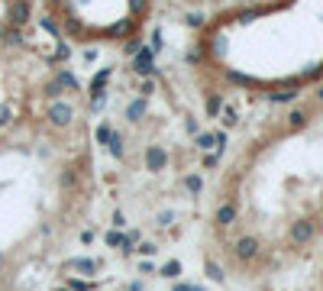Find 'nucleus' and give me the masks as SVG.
Returning a JSON list of instances; mask_svg holds the SVG:
<instances>
[{
    "label": "nucleus",
    "mask_w": 323,
    "mask_h": 291,
    "mask_svg": "<svg viewBox=\"0 0 323 291\" xmlns=\"http://www.w3.org/2000/svg\"><path fill=\"white\" fill-rule=\"evenodd\" d=\"M113 227H117V230H123V227H126V220H123V214H113Z\"/></svg>",
    "instance_id": "nucleus-13"
},
{
    "label": "nucleus",
    "mask_w": 323,
    "mask_h": 291,
    "mask_svg": "<svg viewBox=\"0 0 323 291\" xmlns=\"http://www.w3.org/2000/svg\"><path fill=\"white\" fill-rule=\"evenodd\" d=\"M207 275H210L213 281H223V272H220V266H217V262H207Z\"/></svg>",
    "instance_id": "nucleus-9"
},
{
    "label": "nucleus",
    "mask_w": 323,
    "mask_h": 291,
    "mask_svg": "<svg viewBox=\"0 0 323 291\" xmlns=\"http://www.w3.org/2000/svg\"><path fill=\"white\" fill-rule=\"evenodd\" d=\"M213 143H217V136H210V133H204V136H197V146H200V149H210Z\"/></svg>",
    "instance_id": "nucleus-11"
},
{
    "label": "nucleus",
    "mask_w": 323,
    "mask_h": 291,
    "mask_svg": "<svg viewBox=\"0 0 323 291\" xmlns=\"http://www.w3.org/2000/svg\"><path fill=\"white\" fill-rule=\"evenodd\" d=\"M220 107H223L220 97H210V101H207V113H210V117H213V113H220Z\"/></svg>",
    "instance_id": "nucleus-10"
},
{
    "label": "nucleus",
    "mask_w": 323,
    "mask_h": 291,
    "mask_svg": "<svg viewBox=\"0 0 323 291\" xmlns=\"http://www.w3.org/2000/svg\"><path fill=\"white\" fill-rule=\"evenodd\" d=\"M185 188H188L191 194H197V191H200V178H197V175H188V178H185Z\"/></svg>",
    "instance_id": "nucleus-8"
},
{
    "label": "nucleus",
    "mask_w": 323,
    "mask_h": 291,
    "mask_svg": "<svg viewBox=\"0 0 323 291\" xmlns=\"http://www.w3.org/2000/svg\"><path fill=\"white\" fill-rule=\"evenodd\" d=\"M313 233H317V227H313V220H298V223L291 227V243L304 246V243H310V240H313Z\"/></svg>",
    "instance_id": "nucleus-1"
},
{
    "label": "nucleus",
    "mask_w": 323,
    "mask_h": 291,
    "mask_svg": "<svg viewBox=\"0 0 323 291\" xmlns=\"http://www.w3.org/2000/svg\"><path fill=\"white\" fill-rule=\"evenodd\" d=\"M159 275H165V278H178V275H181V262H174V259L165 262V266L159 269Z\"/></svg>",
    "instance_id": "nucleus-5"
},
{
    "label": "nucleus",
    "mask_w": 323,
    "mask_h": 291,
    "mask_svg": "<svg viewBox=\"0 0 323 291\" xmlns=\"http://www.w3.org/2000/svg\"><path fill=\"white\" fill-rule=\"evenodd\" d=\"M174 291H200V288H194V285H174Z\"/></svg>",
    "instance_id": "nucleus-15"
},
{
    "label": "nucleus",
    "mask_w": 323,
    "mask_h": 291,
    "mask_svg": "<svg viewBox=\"0 0 323 291\" xmlns=\"http://www.w3.org/2000/svg\"><path fill=\"white\" fill-rule=\"evenodd\" d=\"M233 220H236V207H233V204H223L220 210H217V223H220V227H230Z\"/></svg>",
    "instance_id": "nucleus-3"
},
{
    "label": "nucleus",
    "mask_w": 323,
    "mask_h": 291,
    "mask_svg": "<svg viewBox=\"0 0 323 291\" xmlns=\"http://www.w3.org/2000/svg\"><path fill=\"white\" fill-rule=\"evenodd\" d=\"M159 223H162V227L171 223V210H162V214H159Z\"/></svg>",
    "instance_id": "nucleus-14"
},
{
    "label": "nucleus",
    "mask_w": 323,
    "mask_h": 291,
    "mask_svg": "<svg viewBox=\"0 0 323 291\" xmlns=\"http://www.w3.org/2000/svg\"><path fill=\"white\" fill-rule=\"evenodd\" d=\"M136 252H142V255H155V252H159V249H155V243H142V246H139Z\"/></svg>",
    "instance_id": "nucleus-12"
},
{
    "label": "nucleus",
    "mask_w": 323,
    "mask_h": 291,
    "mask_svg": "<svg viewBox=\"0 0 323 291\" xmlns=\"http://www.w3.org/2000/svg\"><path fill=\"white\" fill-rule=\"evenodd\" d=\"M317 97H320V101H323V87H320V91H317Z\"/></svg>",
    "instance_id": "nucleus-16"
},
{
    "label": "nucleus",
    "mask_w": 323,
    "mask_h": 291,
    "mask_svg": "<svg viewBox=\"0 0 323 291\" xmlns=\"http://www.w3.org/2000/svg\"><path fill=\"white\" fill-rule=\"evenodd\" d=\"M146 162H149V169L155 172V169H162V165H165V152H162V149H149V155H146Z\"/></svg>",
    "instance_id": "nucleus-4"
},
{
    "label": "nucleus",
    "mask_w": 323,
    "mask_h": 291,
    "mask_svg": "<svg viewBox=\"0 0 323 291\" xmlns=\"http://www.w3.org/2000/svg\"><path fill=\"white\" fill-rule=\"evenodd\" d=\"M236 255L242 262H252L259 255V240L256 236H242V240H236Z\"/></svg>",
    "instance_id": "nucleus-2"
},
{
    "label": "nucleus",
    "mask_w": 323,
    "mask_h": 291,
    "mask_svg": "<svg viewBox=\"0 0 323 291\" xmlns=\"http://www.w3.org/2000/svg\"><path fill=\"white\" fill-rule=\"evenodd\" d=\"M288 123H291V126H294V130H301V126H304V123H307V117H304V110H294V113H291V117H288Z\"/></svg>",
    "instance_id": "nucleus-7"
},
{
    "label": "nucleus",
    "mask_w": 323,
    "mask_h": 291,
    "mask_svg": "<svg viewBox=\"0 0 323 291\" xmlns=\"http://www.w3.org/2000/svg\"><path fill=\"white\" fill-rule=\"evenodd\" d=\"M75 269L81 272V275H94V272H97V262H91V259H78V262H75Z\"/></svg>",
    "instance_id": "nucleus-6"
}]
</instances>
